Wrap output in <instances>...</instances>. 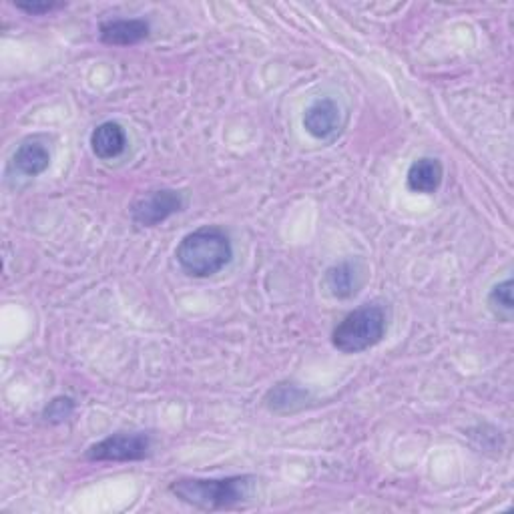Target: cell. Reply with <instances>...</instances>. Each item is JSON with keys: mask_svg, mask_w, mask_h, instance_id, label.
<instances>
[{"mask_svg": "<svg viewBox=\"0 0 514 514\" xmlns=\"http://www.w3.org/2000/svg\"><path fill=\"white\" fill-rule=\"evenodd\" d=\"M257 476L235 474L223 478H179L169 492L199 510H229L247 504L257 488Z\"/></svg>", "mask_w": 514, "mask_h": 514, "instance_id": "1", "label": "cell"}, {"mask_svg": "<svg viewBox=\"0 0 514 514\" xmlns=\"http://www.w3.org/2000/svg\"><path fill=\"white\" fill-rule=\"evenodd\" d=\"M175 257L179 268L189 278H211L231 262V237L219 225L197 227L179 241Z\"/></svg>", "mask_w": 514, "mask_h": 514, "instance_id": "2", "label": "cell"}, {"mask_svg": "<svg viewBox=\"0 0 514 514\" xmlns=\"http://www.w3.org/2000/svg\"><path fill=\"white\" fill-rule=\"evenodd\" d=\"M386 330V310L380 304H362L334 328L332 344L342 354H360L378 346Z\"/></svg>", "mask_w": 514, "mask_h": 514, "instance_id": "3", "label": "cell"}, {"mask_svg": "<svg viewBox=\"0 0 514 514\" xmlns=\"http://www.w3.org/2000/svg\"><path fill=\"white\" fill-rule=\"evenodd\" d=\"M153 438L149 432H115L87 448L91 462H139L149 458Z\"/></svg>", "mask_w": 514, "mask_h": 514, "instance_id": "4", "label": "cell"}, {"mask_svg": "<svg viewBox=\"0 0 514 514\" xmlns=\"http://www.w3.org/2000/svg\"><path fill=\"white\" fill-rule=\"evenodd\" d=\"M185 209V197L177 189L161 187V189H151L139 197L133 199L129 205L131 221L137 227H157L163 221H167L171 215L179 213Z\"/></svg>", "mask_w": 514, "mask_h": 514, "instance_id": "5", "label": "cell"}, {"mask_svg": "<svg viewBox=\"0 0 514 514\" xmlns=\"http://www.w3.org/2000/svg\"><path fill=\"white\" fill-rule=\"evenodd\" d=\"M302 123L308 135H312L314 139L334 141L346 125V115L338 101L330 97H322V99H316L312 105H308Z\"/></svg>", "mask_w": 514, "mask_h": 514, "instance_id": "6", "label": "cell"}, {"mask_svg": "<svg viewBox=\"0 0 514 514\" xmlns=\"http://www.w3.org/2000/svg\"><path fill=\"white\" fill-rule=\"evenodd\" d=\"M368 280V266L360 257H350L342 260L326 270L324 284L332 298L336 300H350L360 294Z\"/></svg>", "mask_w": 514, "mask_h": 514, "instance_id": "7", "label": "cell"}, {"mask_svg": "<svg viewBox=\"0 0 514 514\" xmlns=\"http://www.w3.org/2000/svg\"><path fill=\"white\" fill-rule=\"evenodd\" d=\"M151 25L145 19H113L99 25V39L109 47H133L145 41Z\"/></svg>", "mask_w": 514, "mask_h": 514, "instance_id": "8", "label": "cell"}, {"mask_svg": "<svg viewBox=\"0 0 514 514\" xmlns=\"http://www.w3.org/2000/svg\"><path fill=\"white\" fill-rule=\"evenodd\" d=\"M310 402H312V392L290 380H284V382L276 384L274 388H270L264 398L266 408L280 416L296 414V412L308 408Z\"/></svg>", "mask_w": 514, "mask_h": 514, "instance_id": "9", "label": "cell"}, {"mask_svg": "<svg viewBox=\"0 0 514 514\" xmlns=\"http://www.w3.org/2000/svg\"><path fill=\"white\" fill-rule=\"evenodd\" d=\"M444 179V167L436 157H420L416 159L406 173V185L414 193L434 195Z\"/></svg>", "mask_w": 514, "mask_h": 514, "instance_id": "10", "label": "cell"}, {"mask_svg": "<svg viewBox=\"0 0 514 514\" xmlns=\"http://www.w3.org/2000/svg\"><path fill=\"white\" fill-rule=\"evenodd\" d=\"M13 165L25 177H39L51 165V149L39 137H29L15 151Z\"/></svg>", "mask_w": 514, "mask_h": 514, "instance_id": "11", "label": "cell"}, {"mask_svg": "<svg viewBox=\"0 0 514 514\" xmlns=\"http://www.w3.org/2000/svg\"><path fill=\"white\" fill-rule=\"evenodd\" d=\"M91 149L103 161H111V159L121 157L127 149L125 129L117 121L101 123L91 133Z\"/></svg>", "mask_w": 514, "mask_h": 514, "instance_id": "12", "label": "cell"}, {"mask_svg": "<svg viewBox=\"0 0 514 514\" xmlns=\"http://www.w3.org/2000/svg\"><path fill=\"white\" fill-rule=\"evenodd\" d=\"M488 310L492 312V316L504 324L512 322L514 316V302H512V280H504L496 286H492V290L488 292L486 298Z\"/></svg>", "mask_w": 514, "mask_h": 514, "instance_id": "13", "label": "cell"}, {"mask_svg": "<svg viewBox=\"0 0 514 514\" xmlns=\"http://www.w3.org/2000/svg\"><path fill=\"white\" fill-rule=\"evenodd\" d=\"M73 412H75V400L69 396H59L53 402H49V406L43 412V418L51 424H63L73 416Z\"/></svg>", "mask_w": 514, "mask_h": 514, "instance_id": "14", "label": "cell"}, {"mask_svg": "<svg viewBox=\"0 0 514 514\" xmlns=\"http://www.w3.org/2000/svg\"><path fill=\"white\" fill-rule=\"evenodd\" d=\"M15 7L29 17H45V15L65 9L67 5L65 3H15Z\"/></svg>", "mask_w": 514, "mask_h": 514, "instance_id": "15", "label": "cell"}]
</instances>
